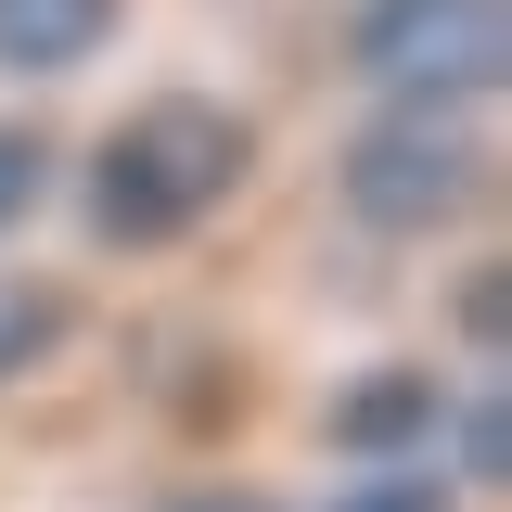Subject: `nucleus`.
Instances as JSON below:
<instances>
[{"mask_svg":"<svg viewBox=\"0 0 512 512\" xmlns=\"http://www.w3.org/2000/svg\"><path fill=\"white\" fill-rule=\"evenodd\" d=\"M436 474H448V487H500V474H512V410H500V384H461V397H448Z\"/></svg>","mask_w":512,"mask_h":512,"instance_id":"423d86ee","label":"nucleus"},{"mask_svg":"<svg viewBox=\"0 0 512 512\" xmlns=\"http://www.w3.org/2000/svg\"><path fill=\"white\" fill-rule=\"evenodd\" d=\"M436 423H448V372L436 359H372V372L320 410V448L359 461V474L372 461H436Z\"/></svg>","mask_w":512,"mask_h":512,"instance_id":"20e7f679","label":"nucleus"},{"mask_svg":"<svg viewBox=\"0 0 512 512\" xmlns=\"http://www.w3.org/2000/svg\"><path fill=\"white\" fill-rule=\"evenodd\" d=\"M333 192L384 244H436V231H461L487 205V128L474 116H384L372 103V128L333 154Z\"/></svg>","mask_w":512,"mask_h":512,"instance_id":"7ed1b4c3","label":"nucleus"},{"mask_svg":"<svg viewBox=\"0 0 512 512\" xmlns=\"http://www.w3.org/2000/svg\"><path fill=\"white\" fill-rule=\"evenodd\" d=\"M128 0H0V90H64L116 52Z\"/></svg>","mask_w":512,"mask_h":512,"instance_id":"39448f33","label":"nucleus"},{"mask_svg":"<svg viewBox=\"0 0 512 512\" xmlns=\"http://www.w3.org/2000/svg\"><path fill=\"white\" fill-rule=\"evenodd\" d=\"M461 346H474V372L500 359V256H474V282H461Z\"/></svg>","mask_w":512,"mask_h":512,"instance_id":"9d476101","label":"nucleus"},{"mask_svg":"<svg viewBox=\"0 0 512 512\" xmlns=\"http://www.w3.org/2000/svg\"><path fill=\"white\" fill-rule=\"evenodd\" d=\"M52 180H64V154H52V128L39 116H0V244L52 205Z\"/></svg>","mask_w":512,"mask_h":512,"instance_id":"6e6552de","label":"nucleus"},{"mask_svg":"<svg viewBox=\"0 0 512 512\" xmlns=\"http://www.w3.org/2000/svg\"><path fill=\"white\" fill-rule=\"evenodd\" d=\"M64 333H77V295H64V282H26V269H0V384L39 372Z\"/></svg>","mask_w":512,"mask_h":512,"instance_id":"0eeeda50","label":"nucleus"},{"mask_svg":"<svg viewBox=\"0 0 512 512\" xmlns=\"http://www.w3.org/2000/svg\"><path fill=\"white\" fill-rule=\"evenodd\" d=\"M244 180H256V116L244 103H218V90H141V103L90 141L77 218H90V244L154 256V244H192Z\"/></svg>","mask_w":512,"mask_h":512,"instance_id":"f257e3e1","label":"nucleus"},{"mask_svg":"<svg viewBox=\"0 0 512 512\" xmlns=\"http://www.w3.org/2000/svg\"><path fill=\"white\" fill-rule=\"evenodd\" d=\"M512 64V0H346V77L384 116H487Z\"/></svg>","mask_w":512,"mask_h":512,"instance_id":"f03ea898","label":"nucleus"},{"mask_svg":"<svg viewBox=\"0 0 512 512\" xmlns=\"http://www.w3.org/2000/svg\"><path fill=\"white\" fill-rule=\"evenodd\" d=\"M320 512H461V487H448L436 461H372V474H346Z\"/></svg>","mask_w":512,"mask_h":512,"instance_id":"1a4fd4ad","label":"nucleus"},{"mask_svg":"<svg viewBox=\"0 0 512 512\" xmlns=\"http://www.w3.org/2000/svg\"><path fill=\"white\" fill-rule=\"evenodd\" d=\"M154 512H282V500H256V487H180V500H154Z\"/></svg>","mask_w":512,"mask_h":512,"instance_id":"9b49d317","label":"nucleus"}]
</instances>
